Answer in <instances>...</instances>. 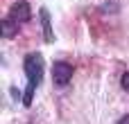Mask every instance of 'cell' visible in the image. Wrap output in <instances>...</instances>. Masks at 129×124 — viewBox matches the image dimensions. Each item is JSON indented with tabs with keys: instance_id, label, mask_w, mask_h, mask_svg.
I'll return each instance as SVG.
<instances>
[{
	"instance_id": "5",
	"label": "cell",
	"mask_w": 129,
	"mask_h": 124,
	"mask_svg": "<svg viewBox=\"0 0 129 124\" xmlns=\"http://www.w3.org/2000/svg\"><path fill=\"white\" fill-rule=\"evenodd\" d=\"M39 14H41V23H43V38H45V43H52L54 34H52V25H50V14H48V9H41Z\"/></svg>"
},
{
	"instance_id": "8",
	"label": "cell",
	"mask_w": 129,
	"mask_h": 124,
	"mask_svg": "<svg viewBox=\"0 0 129 124\" xmlns=\"http://www.w3.org/2000/svg\"><path fill=\"white\" fill-rule=\"evenodd\" d=\"M118 124H129V115H125V117H120V120H118Z\"/></svg>"
},
{
	"instance_id": "2",
	"label": "cell",
	"mask_w": 129,
	"mask_h": 124,
	"mask_svg": "<svg viewBox=\"0 0 129 124\" xmlns=\"http://www.w3.org/2000/svg\"><path fill=\"white\" fill-rule=\"evenodd\" d=\"M70 79H73V66L66 61H57L52 66V81L57 86H66Z\"/></svg>"
},
{
	"instance_id": "4",
	"label": "cell",
	"mask_w": 129,
	"mask_h": 124,
	"mask_svg": "<svg viewBox=\"0 0 129 124\" xmlns=\"http://www.w3.org/2000/svg\"><path fill=\"white\" fill-rule=\"evenodd\" d=\"M0 34H2L5 38H14V36L18 34V23H16L14 18H2V23H0Z\"/></svg>"
},
{
	"instance_id": "7",
	"label": "cell",
	"mask_w": 129,
	"mask_h": 124,
	"mask_svg": "<svg viewBox=\"0 0 129 124\" xmlns=\"http://www.w3.org/2000/svg\"><path fill=\"white\" fill-rule=\"evenodd\" d=\"M120 81H122V88L129 93V72H125V75H122V79H120Z\"/></svg>"
},
{
	"instance_id": "6",
	"label": "cell",
	"mask_w": 129,
	"mask_h": 124,
	"mask_svg": "<svg viewBox=\"0 0 129 124\" xmlns=\"http://www.w3.org/2000/svg\"><path fill=\"white\" fill-rule=\"evenodd\" d=\"M34 84H27V88H25V97H23V104L25 106H32V99H34Z\"/></svg>"
},
{
	"instance_id": "3",
	"label": "cell",
	"mask_w": 129,
	"mask_h": 124,
	"mask_svg": "<svg viewBox=\"0 0 129 124\" xmlns=\"http://www.w3.org/2000/svg\"><path fill=\"white\" fill-rule=\"evenodd\" d=\"M9 18H14L18 25H20V23H27V20L32 18V9H29L27 0H18V2H14V5H11V11H9Z\"/></svg>"
},
{
	"instance_id": "1",
	"label": "cell",
	"mask_w": 129,
	"mask_h": 124,
	"mask_svg": "<svg viewBox=\"0 0 129 124\" xmlns=\"http://www.w3.org/2000/svg\"><path fill=\"white\" fill-rule=\"evenodd\" d=\"M25 75H27V81L39 86L41 79H43V59L41 54H27L25 56Z\"/></svg>"
}]
</instances>
